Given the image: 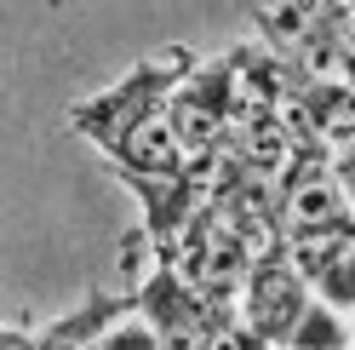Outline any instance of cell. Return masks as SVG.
Masks as SVG:
<instances>
[{
  "instance_id": "cell-1",
  "label": "cell",
  "mask_w": 355,
  "mask_h": 350,
  "mask_svg": "<svg viewBox=\"0 0 355 350\" xmlns=\"http://www.w3.org/2000/svg\"><path fill=\"white\" fill-rule=\"evenodd\" d=\"M201 63L195 47H161L138 58L121 81H109L103 92L69 103V126L103 156V167L132 190V184H166L184 178L195 156L178 144L172 126V92L184 75Z\"/></svg>"
},
{
  "instance_id": "cell-2",
  "label": "cell",
  "mask_w": 355,
  "mask_h": 350,
  "mask_svg": "<svg viewBox=\"0 0 355 350\" xmlns=\"http://www.w3.org/2000/svg\"><path fill=\"white\" fill-rule=\"evenodd\" d=\"M132 299H138L144 322L155 327L161 350H224V339L241 327V316L218 310L189 288L172 253H149V270L132 281Z\"/></svg>"
},
{
  "instance_id": "cell-3",
  "label": "cell",
  "mask_w": 355,
  "mask_h": 350,
  "mask_svg": "<svg viewBox=\"0 0 355 350\" xmlns=\"http://www.w3.org/2000/svg\"><path fill=\"white\" fill-rule=\"evenodd\" d=\"M235 121H241V52L230 47L218 58H201L184 75V86L172 92V126L195 161H212L230 149Z\"/></svg>"
},
{
  "instance_id": "cell-4",
  "label": "cell",
  "mask_w": 355,
  "mask_h": 350,
  "mask_svg": "<svg viewBox=\"0 0 355 350\" xmlns=\"http://www.w3.org/2000/svg\"><path fill=\"white\" fill-rule=\"evenodd\" d=\"M315 288L304 281L293 247H286V235H270L258 253V265L247 276V288H241V327H247L252 339L275 344V350H293L298 344V327L309 322L315 310Z\"/></svg>"
},
{
  "instance_id": "cell-5",
  "label": "cell",
  "mask_w": 355,
  "mask_h": 350,
  "mask_svg": "<svg viewBox=\"0 0 355 350\" xmlns=\"http://www.w3.org/2000/svg\"><path fill=\"white\" fill-rule=\"evenodd\" d=\"M338 224H355V201L338 178V156L327 144L298 138L293 161L275 184V230L286 242H304V235H321Z\"/></svg>"
},
{
  "instance_id": "cell-6",
  "label": "cell",
  "mask_w": 355,
  "mask_h": 350,
  "mask_svg": "<svg viewBox=\"0 0 355 350\" xmlns=\"http://www.w3.org/2000/svg\"><path fill=\"white\" fill-rule=\"evenodd\" d=\"M344 17H349V0H270L252 12V29H258V47H270L281 63L332 75Z\"/></svg>"
},
{
  "instance_id": "cell-7",
  "label": "cell",
  "mask_w": 355,
  "mask_h": 350,
  "mask_svg": "<svg viewBox=\"0 0 355 350\" xmlns=\"http://www.w3.org/2000/svg\"><path fill=\"white\" fill-rule=\"evenodd\" d=\"M298 258L304 281L315 288L321 304H332L338 316H355V224L304 235V242H286Z\"/></svg>"
},
{
  "instance_id": "cell-8",
  "label": "cell",
  "mask_w": 355,
  "mask_h": 350,
  "mask_svg": "<svg viewBox=\"0 0 355 350\" xmlns=\"http://www.w3.org/2000/svg\"><path fill=\"white\" fill-rule=\"evenodd\" d=\"M338 178H344L349 201H355V144H344V149H338Z\"/></svg>"
},
{
  "instance_id": "cell-9",
  "label": "cell",
  "mask_w": 355,
  "mask_h": 350,
  "mask_svg": "<svg viewBox=\"0 0 355 350\" xmlns=\"http://www.w3.org/2000/svg\"><path fill=\"white\" fill-rule=\"evenodd\" d=\"M224 350H275V344H263V339H252L247 327H235V333L224 339Z\"/></svg>"
},
{
  "instance_id": "cell-10",
  "label": "cell",
  "mask_w": 355,
  "mask_h": 350,
  "mask_svg": "<svg viewBox=\"0 0 355 350\" xmlns=\"http://www.w3.org/2000/svg\"><path fill=\"white\" fill-rule=\"evenodd\" d=\"M0 350H29V344H24V322H12L6 333H0Z\"/></svg>"
},
{
  "instance_id": "cell-11",
  "label": "cell",
  "mask_w": 355,
  "mask_h": 350,
  "mask_svg": "<svg viewBox=\"0 0 355 350\" xmlns=\"http://www.w3.org/2000/svg\"><path fill=\"white\" fill-rule=\"evenodd\" d=\"M349 333H355V316H349Z\"/></svg>"
}]
</instances>
